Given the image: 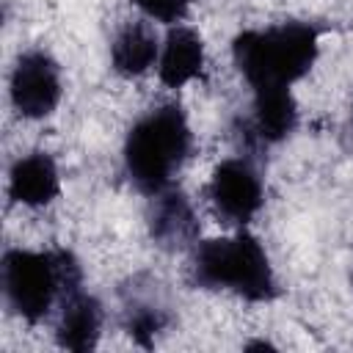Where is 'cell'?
<instances>
[{"label":"cell","mask_w":353,"mask_h":353,"mask_svg":"<svg viewBox=\"0 0 353 353\" xmlns=\"http://www.w3.org/2000/svg\"><path fill=\"white\" fill-rule=\"evenodd\" d=\"M193 149V132L176 102L149 108L138 116L124 138V174L143 196L171 188L176 171Z\"/></svg>","instance_id":"1"},{"label":"cell","mask_w":353,"mask_h":353,"mask_svg":"<svg viewBox=\"0 0 353 353\" xmlns=\"http://www.w3.org/2000/svg\"><path fill=\"white\" fill-rule=\"evenodd\" d=\"M320 55V30L312 22H279L270 28L243 30L232 41V61L254 88H290L309 74Z\"/></svg>","instance_id":"2"},{"label":"cell","mask_w":353,"mask_h":353,"mask_svg":"<svg viewBox=\"0 0 353 353\" xmlns=\"http://www.w3.org/2000/svg\"><path fill=\"white\" fill-rule=\"evenodd\" d=\"M190 281L193 287L232 292L251 303H268L279 295L268 251L251 232L196 243L190 256Z\"/></svg>","instance_id":"3"},{"label":"cell","mask_w":353,"mask_h":353,"mask_svg":"<svg viewBox=\"0 0 353 353\" xmlns=\"http://www.w3.org/2000/svg\"><path fill=\"white\" fill-rule=\"evenodd\" d=\"M0 281L8 309L25 323H41L58 309L66 290L83 284V270L63 248H8Z\"/></svg>","instance_id":"4"},{"label":"cell","mask_w":353,"mask_h":353,"mask_svg":"<svg viewBox=\"0 0 353 353\" xmlns=\"http://www.w3.org/2000/svg\"><path fill=\"white\" fill-rule=\"evenodd\" d=\"M63 94L61 66L47 50H25L8 74V99L22 119H47Z\"/></svg>","instance_id":"5"},{"label":"cell","mask_w":353,"mask_h":353,"mask_svg":"<svg viewBox=\"0 0 353 353\" xmlns=\"http://www.w3.org/2000/svg\"><path fill=\"white\" fill-rule=\"evenodd\" d=\"M207 196L215 212L226 223H237V226H245L248 221H254L265 204L262 176L248 157H229L218 163L210 176Z\"/></svg>","instance_id":"6"},{"label":"cell","mask_w":353,"mask_h":353,"mask_svg":"<svg viewBox=\"0 0 353 353\" xmlns=\"http://www.w3.org/2000/svg\"><path fill=\"white\" fill-rule=\"evenodd\" d=\"M298 127V105L290 88H254L251 116L243 121V132L254 146H276L287 141Z\"/></svg>","instance_id":"7"},{"label":"cell","mask_w":353,"mask_h":353,"mask_svg":"<svg viewBox=\"0 0 353 353\" xmlns=\"http://www.w3.org/2000/svg\"><path fill=\"white\" fill-rule=\"evenodd\" d=\"M149 237L165 251H185L199 237V218L190 199L174 185L149 201Z\"/></svg>","instance_id":"8"},{"label":"cell","mask_w":353,"mask_h":353,"mask_svg":"<svg viewBox=\"0 0 353 353\" xmlns=\"http://www.w3.org/2000/svg\"><path fill=\"white\" fill-rule=\"evenodd\" d=\"M102 334V306L83 290V284L66 290L55 309V342L74 353H88L97 347Z\"/></svg>","instance_id":"9"},{"label":"cell","mask_w":353,"mask_h":353,"mask_svg":"<svg viewBox=\"0 0 353 353\" xmlns=\"http://www.w3.org/2000/svg\"><path fill=\"white\" fill-rule=\"evenodd\" d=\"M58 193H61V174L47 152H28L14 160L8 171V196L14 204L39 210L52 204Z\"/></svg>","instance_id":"10"},{"label":"cell","mask_w":353,"mask_h":353,"mask_svg":"<svg viewBox=\"0 0 353 353\" xmlns=\"http://www.w3.org/2000/svg\"><path fill=\"white\" fill-rule=\"evenodd\" d=\"M121 303H124V331L141 347H152L154 339L171 325L168 303L154 281L149 284H141V279L130 281V287L121 290Z\"/></svg>","instance_id":"11"},{"label":"cell","mask_w":353,"mask_h":353,"mask_svg":"<svg viewBox=\"0 0 353 353\" xmlns=\"http://www.w3.org/2000/svg\"><path fill=\"white\" fill-rule=\"evenodd\" d=\"M204 41L201 36L188 25H171L165 33V41L160 44L157 58V77L168 88H182L190 80L201 77L204 72Z\"/></svg>","instance_id":"12"},{"label":"cell","mask_w":353,"mask_h":353,"mask_svg":"<svg viewBox=\"0 0 353 353\" xmlns=\"http://www.w3.org/2000/svg\"><path fill=\"white\" fill-rule=\"evenodd\" d=\"M160 44L146 22H124L110 41V63L121 77H141L157 66Z\"/></svg>","instance_id":"13"},{"label":"cell","mask_w":353,"mask_h":353,"mask_svg":"<svg viewBox=\"0 0 353 353\" xmlns=\"http://www.w3.org/2000/svg\"><path fill=\"white\" fill-rule=\"evenodd\" d=\"M132 6L163 25H182V19L190 14V0H132Z\"/></svg>","instance_id":"14"},{"label":"cell","mask_w":353,"mask_h":353,"mask_svg":"<svg viewBox=\"0 0 353 353\" xmlns=\"http://www.w3.org/2000/svg\"><path fill=\"white\" fill-rule=\"evenodd\" d=\"M350 116H353V105H350Z\"/></svg>","instance_id":"15"}]
</instances>
